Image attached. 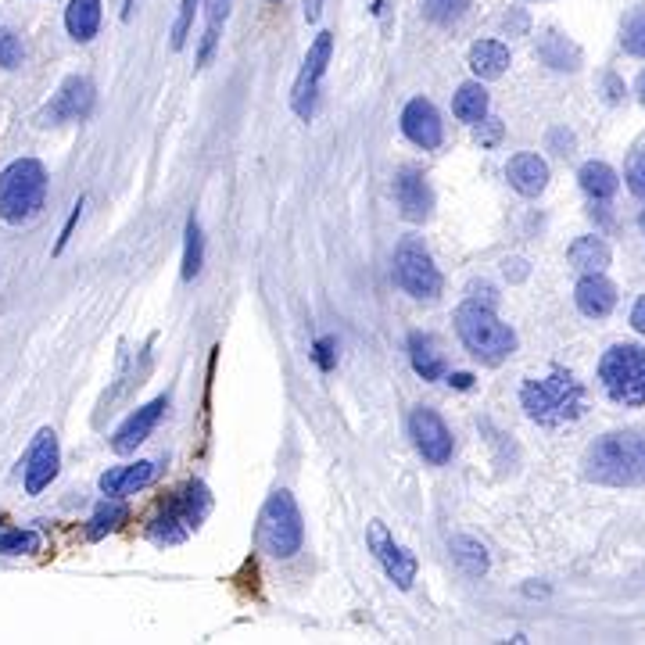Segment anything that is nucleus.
<instances>
[{"instance_id":"1","label":"nucleus","mask_w":645,"mask_h":645,"mask_svg":"<svg viewBox=\"0 0 645 645\" xmlns=\"http://www.w3.org/2000/svg\"><path fill=\"white\" fill-rule=\"evenodd\" d=\"M585 477L595 484H606V488L645 484V430L602 434L585 452Z\"/></svg>"},{"instance_id":"2","label":"nucleus","mask_w":645,"mask_h":645,"mask_svg":"<svg viewBox=\"0 0 645 645\" xmlns=\"http://www.w3.org/2000/svg\"><path fill=\"white\" fill-rule=\"evenodd\" d=\"M520 405L538 427H563L585 413V387L570 370H549L545 377H531L520 387Z\"/></svg>"},{"instance_id":"3","label":"nucleus","mask_w":645,"mask_h":645,"mask_svg":"<svg viewBox=\"0 0 645 645\" xmlns=\"http://www.w3.org/2000/svg\"><path fill=\"white\" fill-rule=\"evenodd\" d=\"M456 334H459V341L466 344V352H470L473 359L488 362V366H499V362H506L509 355L516 352V334L495 316L491 305H484V301L470 298L459 305Z\"/></svg>"},{"instance_id":"4","label":"nucleus","mask_w":645,"mask_h":645,"mask_svg":"<svg viewBox=\"0 0 645 645\" xmlns=\"http://www.w3.org/2000/svg\"><path fill=\"white\" fill-rule=\"evenodd\" d=\"M255 542H258V549L269 552L273 559H291L294 552H301L305 524H301V509L287 488L273 491L266 499V506L258 513Z\"/></svg>"},{"instance_id":"5","label":"nucleus","mask_w":645,"mask_h":645,"mask_svg":"<svg viewBox=\"0 0 645 645\" xmlns=\"http://www.w3.org/2000/svg\"><path fill=\"white\" fill-rule=\"evenodd\" d=\"M47 198V169L36 158H18L0 172V219L26 223L43 208Z\"/></svg>"},{"instance_id":"6","label":"nucleus","mask_w":645,"mask_h":645,"mask_svg":"<svg viewBox=\"0 0 645 645\" xmlns=\"http://www.w3.org/2000/svg\"><path fill=\"white\" fill-rule=\"evenodd\" d=\"M599 384L617 405H645V348L613 344L599 359Z\"/></svg>"},{"instance_id":"7","label":"nucleus","mask_w":645,"mask_h":645,"mask_svg":"<svg viewBox=\"0 0 645 645\" xmlns=\"http://www.w3.org/2000/svg\"><path fill=\"white\" fill-rule=\"evenodd\" d=\"M212 509V495L201 481H190L187 488H180L169 502L162 506V513L151 520V538L158 545H176L183 542L190 531H198L201 520Z\"/></svg>"},{"instance_id":"8","label":"nucleus","mask_w":645,"mask_h":645,"mask_svg":"<svg viewBox=\"0 0 645 645\" xmlns=\"http://www.w3.org/2000/svg\"><path fill=\"white\" fill-rule=\"evenodd\" d=\"M330 54H334V36L319 33L316 43L309 47V54H305V61H301V72H298V79H294V90H291V108L298 119H312V112H316L319 83L327 76Z\"/></svg>"},{"instance_id":"9","label":"nucleus","mask_w":645,"mask_h":645,"mask_svg":"<svg viewBox=\"0 0 645 645\" xmlns=\"http://www.w3.org/2000/svg\"><path fill=\"white\" fill-rule=\"evenodd\" d=\"M395 280L405 294H413L416 301H438L441 294V273L434 266V258L416 244H402L395 251Z\"/></svg>"},{"instance_id":"10","label":"nucleus","mask_w":645,"mask_h":645,"mask_svg":"<svg viewBox=\"0 0 645 645\" xmlns=\"http://www.w3.org/2000/svg\"><path fill=\"white\" fill-rule=\"evenodd\" d=\"M409 438H413L416 452H420L430 466H445L448 459H452V452H456L452 430H448L445 420H441L434 409H427V405L413 409V416H409Z\"/></svg>"},{"instance_id":"11","label":"nucleus","mask_w":645,"mask_h":645,"mask_svg":"<svg viewBox=\"0 0 645 645\" xmlns=\"http://www.w3.org/2000/svg\"><path fill=\"white\" fill-rule=\"evenodd\" d=\"M366 545H370V552L377 556V563L384 567V574L395 581L402 592H409L416 581V556L409 549H402V545L387 534V527L380 524V520H373L370 527H366Z\"/></svg>"},{"instance_id":"12","label":"nucleus","mask_w":645,"mask_h":645,"mask_svg":"<svg viewBox=\"0 0 645 645\" xmlns=\"http://www.w3.org/2000/svg\"><path fill=\"white\" fill-rule=\"evenodd\" d=\"M61 470V448H58V434L51 427H43L40 434L29 445L26 459H22V473H26V491L29 495H40L47 484L58 477Z\"/></svg>"},{"instance_id":"13","label":"nucleus","mask_w":645,"mask_h":645,"mask_svg":"<svg viewBox=\"0 0 645 645\" xmlns=\"http://www.w3.org/2000/svg\"><path fill=\"white\" fill-rule=\"evenodd\" d=\"M94 83L86 76H69L61 83V90L54 94V101L43 108V122L47 126H58V122H79L90 115L94 108Z\"/></svg>"},{"instance_id":"14","label":"nucleus","mask_w":645,"mask_h":645,"mask_svg":"<svg viewBox=\"0 0 645 645\" xmlns=\"http://www.w3.org/2000/svg\"><path fill=\"white\" fill-rule=\"evenodd\" d=\"M402 133L416 147H423V151H438L441 140H445V126H441L438 108L427 97H413L402 112Z\"/></svg>"},{"instance_id":"15","label":"nucleus","mask_w":645,"mask_h":645,"mask_svg":"<svg viewBox=\"0 0 645 645\" xmlns=\"http://www.w3.org/2000/svg\"><path fill=\"white\" fill-rule=\"evenodd\" d=\"M165 409H169V402H165V398H155V402L140 405L137 413L129 416V420L112 434V452H119V456L137 452V445H144V441L151 438V430L158 427V420H162Z\"/></svg>"},{"instance_id":"16","label":"nucleus","mask_w":645,"mask_h":645,"mask_svg":"<svg viewBox=\"0 0 645 645\" xmlns=\"http://www.w3.org/2000/svg\"><path fill=\"white\" fill-rule=\"evenodd\" d=\"M162 466L151 463V459H140L133 466H115V470L101 473V491L108 499H126V495H137V491L151 488L158 481Z\"/></svg>"},{"instance_id":"17","label":"nucleus","mask_w":645,"mask_h":645,"mask_svg":"<svg viewBox=\"0 0 645 645\" xmlns=\"http://www.w3.org/2000/svg\"><path fill=\"white\" fill-rule=\"evenodd\" d=\"M395 201L402 219H409V223H423L430 208H434V194H430L427 180L416 169H402L395 176Z\"/></svg>"},{"instance_id":"18","label":"nucleus","mask_w":645,"mask_h":645,"mask_svg":"<svg viewBox=\"0 0 645 645\" xmlns=\"http://www.w3.org/2000/svg\"><path fill=\"white\" fill-rule=\"evenodd\" d=\"M506 180H509V187H513L516 194H524V198H538V194L549 187V165H545V158L524 151V155L509 158Z\"/></svg>"},{"instance_id":"19","label":"nucleus","mask_w":645,"mask_h":645,"mask_svg":"<svg viewBox=\"0 0 645 645\" xmlns=\"http://www.w3.org/2000/svg\"><path fill=\"white\" fill-rule=\"evenodd\" d=\"M574 301L588 319H602V316H610L613 305H617V287H613L602 273H585L574 287Z\"/></svg>"},{"instance_id":"20","label":"nucleus","mask_w":645,"mask_h":645,"mask_svg":"<svg viewBox=\"0 0 645 645\" xmlns=\"http://www.w3.org/2000/svg\"><path fill=\"white\" fill-rule=\"evenodd\" d=\"M470 69L477 79H499L509 69V47L499 40H477L470 47Z\"/></svg>"},{"instance_id":"21","label":"nucleus","mask_w":645,"mask_h":645,"mask_svg":"<svg viewBox=\"0 0 645 645\" xmlns=\"http://www.w3.org/2000/svg\"><path fill=\"white\" fill-rule=\"evenodd\" d=\"M65 29L76 43H90L101 29V0H69Z\"/></svg>"},{"instance_id":"22","label":"nucleus","mask_w":645,"mask_h":645,"mask_svg":"<svg viewBox=\"0 0 645 645\" xmlns=\"http://www.w3.org/2000/svg\"><path fill=\"white\" fill-rule=\"evenodd\" d=\"M567 258H570V266L581 269V273H602V269L610 266L613 251H610V244L602 241V237L588 233V237H577V241L570 244Z\"/></svg>"},{"instance_id":"23","label":"nucleus","mask_w":645,"mask_h":645,"mask_svg":"<svg viewBox=\"0 0 645 645\" xmlns=\"http://www.w3.org/2000/svg\"><path fill=\"white\" fill-rule=\"evenodd\" d=\"M577 183H581V190L595 201H610L620 190V176L606 162H585L581 172H577Z\"/></svg>"},{"instance_id":"24","label":"nucleus","mask_w":645,"mask_h":645,"mask_svg":"<svg viewBox=\"0 0 645 645\" xmlns=\"http://www.w3.org/2000/svg\"><path fill=\"white\" fill-rule=\"evenodd\" d=\"M230 11H233V0H205V36H201V54H198L201 65L212 61L215 43L223 36V26H226V18H230Z\"/></svg>"},{"instance_id":"25","label":"nucleus","mask_w":645,"mask_h":645,"mask_svg":"<svg viewBox=\"0 0 645 645\" xmlns=\"http://www.w3.org/2000/svg\"><path fill=\"white\" fill-rule=\"evenodd\" d=\"M409 355H413V370L420 373L423 380H441L445 377V362H441V352L434 348L427 334H413L409 337Z\"/></svg>"},{"instance_id":"26","label":"nucleus","mask_w":645,"mask_h":645,"mask_svg":"<svg viewBox=\"0 0 645 645\" xmlns=\"http://www.w3.org/2000/svg\"><path fill=\"white\" fill-rule=\"evenodd\" d=\"M452 112H456L459 122H470V126H477V122L488 115V90H484L481 83H463L456 90Z\"/></svg>"},{"instance_id":"27","label":"nucleus","mask_w":645,"mask_h":645,"mask_svg":"<svg viewBox=\"0 0 645 645\" xmlns=\"http://www.w3.org/2000/svg\"><path fill=\"white\" fill-rule=\"evenodd\" d=\"M538 58L552 69H577L581 65V54H577L574 43H567L559 33H545L538 40Z\"/></svg>"},{"instance_id":"28","label":"nucleus","mask_w":645,"mask_h":645,"mask_svg":"<svg viewBox=\"0 0 645 645\" xmlns=\"http://www.w3.org/2000/svg\"><path fill=\"white\" fill-rule=\"evenodd\" d=\"M448 552H452V559L459 563L463 574H470V577L488 574V549H484L481 542H473V538H452V542H448Z\"/></svg>"},{"instance_id":"29","label":"nucleus","mask_w":645,"mask_h":645,"mask_svg":"<svg viewBox=\"0 0 645 645\" xmlns=\"http://www.w3.org/2000/svg\"><path fill=\"white\" fill-rule=\"evenodd\" d=\"M126 506H122L119 499H104L101 506H97V513L90 516V527H86V538L90 542H101L104 534H112L115 527L126 524Z\"/></svg>"},{"instance_id":"30","label":"nucleus","mask_w":645,"mask_h":645,"mask_svg":"<svg viewBox=\"0 0 645 645\" xmlns=\"http://www.w3.org/2000/svg\"><path fill=\"white\" fill-rule=\"evenodd\" d=\"M40 552V534L22 531V527H8L0 531V556H33Z\"/></svg>"},{"instance_id":"31","label":"nucleus","mask_w":645,"mask_h":645,"mask_svg":"<svg viewBox=\"0 0 645 645\" xmlns=\"http://www.w3.org/2000/svg\"><path fill=\"white\" fill-rule=\"evenodd\" d=\"M201 262H205V237H201L198 219L187 223V251H183V280H194L201 273Z\"/></svg>"},{"instance_id":"32","label":"nucleus","mask_w":645,"mask_h":645,"mask_svg":"<svg viewBox=\"0 0 645 645\" xmlns=\"http://www.w3.org/2000/svg\"><path fill=\"white\" fill-rule=\"evenodd\" d=\"M470 0H423V15L434 22V26H452L466 15Z\"/></svg>"},{"instance_id":"33","label":"nucleus","mask_w":645,"mask_h":645,"mask_svg":"<svg viewBox=\"0 0 645 645\" xmlns=\"http://www.w3.org/2000/svg\"><path fill=\"white\" fill-rule=\"evenodd\" d=\"M620 47H624L631 58H645V8L628 15V22L620 29Z\"/></svg>"},{"instance_id":"34","label":"nucleus","mask_w":645,"mask_h":645,"mask_svg":"<svg viewBox=\"0 0 645 645\" xmlns=\"http://www.w3.org/2000/svg\"><path fill=\"white\" fill-rule=\"evenodd\" d=\"M22 58H26V51H22V40H18L15 29H0V69H18Z\"/></svg>"},{"instance_id":"35","label":"nucleus","mask_w":645,"mask_h":645,"mask_svg":"<svg viewBox=\"0 0 645 645\" xmlns=\"http://www.w3.org/2000/svg\"><path fill=\"white\" fill-rule=\"evenodd\" d=\"M194 8H198V0H183L180 4V15H176V26H172V51H180L187 43L190 26H194Z\"/></svg>"},{"instance_id":"36","label":"nucleus","mask_w":645,"mask_h":645,"mask_svg":"<svg viewBox=\"0 0 645 645\" xmlns=\"http://www.w3.org/2000/svg\"><path fill=\"white\" fill-rule=\"evenodd\" d=\"M628 190L635 194V198H645V151H635V155L628 158Z\"/></svg>"},{"instance_id":"37","label":"nucleus","mask_w":645,"mask_h":645,"mask_svg":"<svg viewBox=\"0 0 645 645\" xmlns=\"http://www.w3.org/2000/svg\"><path fill=\"white\" fill-rule=\"evenodd\" d=\"M477 140H481V147H495L502 140V122L484 115V119L477 122Z\"/></svg>"},{"instance_id":"38","label":"nucleus","mask_w":645,"mask_h":645,"mask_svg":"<svg viewBox=\"0 0 645 645\" xmlns=\"http://www.w3.org/2000/svg\"><path fill=\"white\" fill-rule=\"evenodd\" d=\"M631 327H635L638 334L645 337V294L635 301V309H631Z\"/></svg>"},{"instance_id":"39","label":"nucleus","mask_w":645,"mask_h":645,"mask_svg":"<svg viewBox=\"0 0 645 645\" xmlns=\"http://www.w3.org/2000/svg\"><path fill=\"white\" fill-rule=\"evenodd\" d=\"M79 208H83V198L76 201V208H72V215H69V223H65V230H61V237H58V251L69 244V237H72V226H76V219H79Z\"/></svg>"},{"instance_id":"40","label":"nucleus","mask_w":645,"mask_h":645,"mask_svg":"<svg viewBox=\"0 0 645 645\" xmlns=\"http://www.w3.org/2000/svg\"><path fill=\"white\" fill-rule=\"evenodd\" d=\"M319 15H323V0H305V22H319Z\"/></svg>"},{"instance_id":"41","label":"nucleus","mask_w":645,"mask_h":645,"mask_svg":"<svg viewBox=\"0 0 645 645\" xmlns=\"http://www.w3.org/2000/svg\"><path fill=\"white\" fill-rule=\"evenodd\" d=\"M635 94H638V101L645 104V72H642V76H638V83H635Z\"/></svg>"},{"instance_id":"42","label":"nucleus","mask_w":645,"mask_h":645,"mask_svg":"<svg viewBox=\"0 0 645 645\" xmlns=\"http://www.w3.org/2000/svg\"><path fill=\"white\" fill-rule=\"evenodd\" d=\"M269 4H284V0H269Z\"/></svg>"}]
</instances>
